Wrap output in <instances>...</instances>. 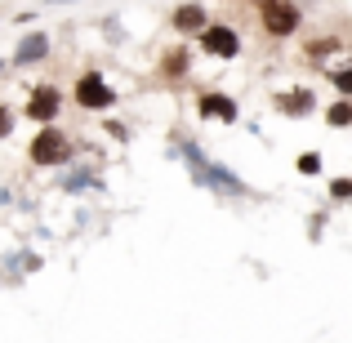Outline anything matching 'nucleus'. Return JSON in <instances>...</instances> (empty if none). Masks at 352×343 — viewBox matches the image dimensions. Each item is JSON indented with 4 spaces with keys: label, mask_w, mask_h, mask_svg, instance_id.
I'll return each mask as SVG.
<instances>
[{
    "label": "nucleus",
    "mask_w": 352,
    "mask_h": 343,
    "mask_svg": "<svg viewBox=\"0 0 352 343\" xmlns=\"http://www.w3.org/2000/svg\"><path fill=\"white\" fill-rule=\"evenodd\" d=\"M41 54H45V36H32V41H23V45H18V58H41Z\"/></svg>",
    "instance_id": "obj_8"
},
{
    "label": "nucleus",
    "mask_w": 352,
    "mask_h": 343,
    "mask_svg": "<svg viewBox=\"0 0 352 343\" xmlns=\"http://www.w3.org/2000/svg\"><path fill=\"white\" fill-rule=\"evenodd\" d=\"M201 112H206V116H223V120H232V116H236V107H232V98H223V94H206V98H201Z\"/></svg>",
    "instance_id": "obj_7"
},
{
    "label": "nucleus",
    "mask_w": 352,
    "mask_h": 343,
    "mask_svg": "<svg viewBox=\"0 0 352 343\" xmlns=\"http://www.w3.org/2000/svg\"><path fill=\"white\" fill-rule=\"evenodd\" d=\"M76 103L89 107V112H94V107H112V89L89 71V76H80V85H76Z\"/></svg>",
    "instance_id": "obj_2"
},
{
    "label": "nucleus",
    "mask_w": 352,
    "mask_h": 343,
    "mask_svg": "<svg viewBox=\"0 0 352 343\" xmlns=\"http://www.w3.org/2000/svg\"><path fill=\"white\" fill-rule=\"evenodd\" d=\"M54 112H58V89H36V98L27 103V116H36V120H54Z\"/></svg>",
    "instance_id": "obj_5"
},
{
    "label": "nucleus",
    "mask_w": 352,
    "mask_h": 343,
    "mask_svg": "<svg viewBox=\"0 0 352 343\" xmlns=\"http://www.w3.org/2000/svg\"><path fill=\"white\" fill-rule=\"evenodd\" d=\"M201 41H206V49L219 54V58H232V54L241 49V41H236L232 27H206V32H201Z\"/></svg>",
    "instance_id": "obj_3"
},
{
    "label": "nucleus",
    "mask_w": 352,
    "mask_h": 343,
    "mask_svg": "<svg viewBox=\"0 0 352 343\" xmlns=\"http://www.w3.org/2000/svg\"><path fill=\"white\" fill-rule=\"evenodd\" d=\"M335 80H339V89H344V94H352V67L348 71H335Z\"/></svg>",
    "instance_id": "obj_11"
},
{
    "label": "nucleus",
    "mask_w": 352,
    "mask_h": 343,
    "mask_svg": "<svg viewBox=\"0 0 352 343\" xmlns=\"http://www.w3.org/2000/svg\"><path fill=\"white\" fill-rule=\"evenodd\" d=\"M174 27H179V32H206V9L183 5L179 14H174Z\"/></svg>",
    "instance_id": "obj_6"
},
{
    "label": "nucleus",
    "mask_w": 352,
    "mask_h": 343,
    "mask_svg": "<svg viewBox=\"0 0 352 343\" xmlns=\"http://www.w3.org/2000/svg\"><path fill=\"white\" fill-rule=\"evenodd\" d=\"M263 23H267V32L285 36V32L299 27V9L294 5H263Z\"/></svg>",
    "instance_id": "obj_4"
},
{
    "label": "nucleus",
    "mask_w": 352,
    "mask_h": 343,
    "mask_svg": "<svg viewBox=\"0 0 352 343\" xmlns=\"http://www.w3.org/2000/svg\"><path fill=\"white\" fill-rule=\"evenodd\" d=\"M63 156H67V138H63L58 129H45V134L32 143V161L36 165H58Z\"/></svg>",
    "instance_id": "obj_1"
},
{
    "label": "nucleus",
    "mask_w": 352,
    "mask_h": 343,
    "mask_svg": "<svg viewBox=\"0 0 352 343\" xmlns=\"http://www.w3.org/2000/svg\"><path fill=\"white\" fill-rule=\"evenodd\" d=\"M299 170H303V174H317V170H321V161H317V156H303Z\"/></svg>",
    "instance_id": "obj_12"
},
{
    "label": "nucleus",
    "mask_w": 352,
    "mask_h": 343,
    "mask_svg": "<svg viewBox=\"0 0 352 343\" xmlns=\"http://www.w3.org/2000/svg\"><path fill=\"white\" fill-rule=\"evenodd\" d=\"M183 63H188L183 54H170V58H165V71H174V76H179V71H183Z\"/></svg>",
    "instance_id": "obj_10"
},
{
    "label": "nucleus",
    "mask_w": 352,
    "mask_h": 343,
    "mask_svg": "<svg viewBox=\"0 0 352 343\" xmlns=\"http://www.w3.org/2000/svg\"><path fill=\"white\" fill-rule=\"evenodd\" d=\"M5 129H9V112H0V134H5Z\"/></svg>",
    "instance_id": "obj_13"
},
{
    "label": "nucleus",
    "mask_w": 352,
    "mask_h": 343,
    "mask_svg": "<svg viewBox=\"0 0 352 343\" xmlns=\"http://www.w3.org/2000/svg\"><path fill=\"white\" fill-rule=\"evenodd\" d=\"M348 120H352V107L348 103H335V107H330V125H348Z\"/></svg>",
    "instance_id": "obj_9"
}]
</instances>
